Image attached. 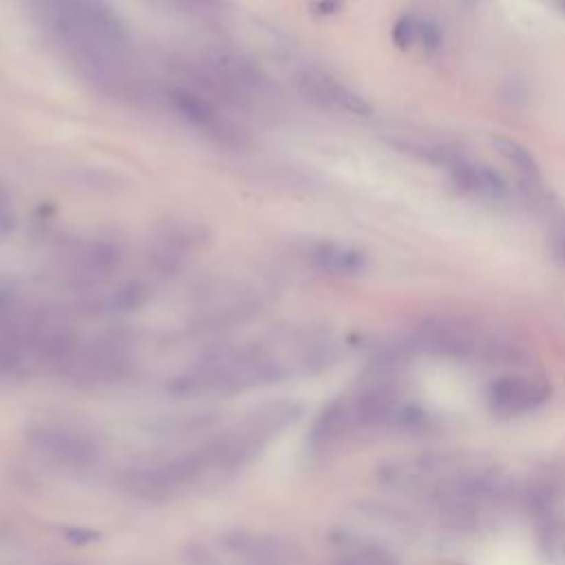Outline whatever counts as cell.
Returning <instances> with one entry per match:
<instances>
[{
    "instance_id": "13",
    "label": "cell",
    "mask_w": 565,
    "mask_h": 565,
    "mask_svg": "<svg viewBox=\"0 0 565 565\" xmlns=\"http://www.w3.org/2000/svg\"><path fill=\"white\" fill-rule=\"evenodd\" d=\"M495 148L497 153L504 157V159L515 166V170L526 179L528 184H535V181H541V168L537 159L532 157V153L526 148V146H521L519 142L515 140H504L499 137L495 140Z\"/></svg>"
},
{
    "instance_id": "18",
    "label": "cell",
    "mask_w": 565,
    "mask_h": 565,
    "mask_svg": "<svg viewBox=\"0 0 565 565\" xmlns=\"http://www.w3.org/2000/svg\"><path fill=\"white\" fill-rule=\"evenodd\" d=\"M552 250H554V254H557V258L565 265V228H561L559 232L552 234Z\"/></svg>"
},
{
    "instance_id": "6",
    "label": "cell",
    "mask_w": 565,
    "mask_h": 565,
    "mask_svg": "<svg viewBox=\"0 0 565 565\" xmlns=\"http://www.w3.org/2000/svg\"><path fill=\"white\" fill-rule=\"evenodd\" d=\"M131 367L129 347L118 338H98L85 342L80 340L78 349L73 351L62 375L78 382L102 384L122 378Z\"/></svg>"
},
{
    "instance_id": "1",
    "label": "cell",
    "mask_w": 565,
    "mask_h": 565,
    "mask_svg": "<svg viewBox=\"0 0 565 565\" xmlns=\"http://www.w3.org/2000/svg\"><path fill=\"white\" fill-rule=\"evenodd\" d=\"M76 71L109 98H137L142 80L131 36L109 0H29Z\"/></svg>"
},
{
    "instance_id": "2",
    "label": "cell",
    "mask_w": 565,
    "mask_h": 565,
    "mask_svg": "<svg viewBox=\"0 0 565 565\" xmlns=\"http://www.w3.org/2000/svg\"><path fill=\"white\" fill-rule=\"evenodd\" d=\"M313 355L316 347L298 336L243 344L217 353L181 375L177 380V391L184 395H228L245 391L282 380L289 375L291 367L309 364Z\"/></svg>"
},
{
    "instance_id": "19",
    "label": "cell",
    "mask_w": 565,
    "mask_h": 565,
    "mask_svg": "<svg viewBox=\"0 0 565 565\" xmlns=\"http://www.w3.org/2000/svg\"><path fill=\"white\" fill-rule=\"evenodd\" d=\"M318 7H320V9H318L320 14H333V12H338L340 0H322V3H320Z\"/></svg>"
},
{
    "instance_id": "9",
    "label": "cell",
    "mask_w": 565,
    "mask_h": 565,
    "mask_svg": "<svg viewBox=\"0 0 565 565\" xmlns=\"http://www.w3.org/2000/svg\"><path fill=\"white\" fill-rule=\"evenodd\" d=\"M296 85H298V91L302 93V98L311 104H316L322 111L355 115V118H369L373 113L371 104L364 100L360 93H355L353 89L344 85V82L329 76L325 71H318V69L300 71L296 78Z\"/></svg>"
},
{
    "instance_id": "4",
    "label": "cell",
    "mask_w": 565,
    "mask_h": 565,
    "mask_svg": "<svg viewBox=\"0 0 565 565\" xmlns=\"http://www.w3.org/2000/svg\"><path fill=\"white\" fill-rule=\"evenodd\" d=\"M164 100L175 113V118H179L188 129L201 133L203 137L223 146V148L239 151L247 144L245 133L236 126L234 120L228 118L223 104H219L214 98L188 85V82L166 87Z\"/></svg>"
},
{
    "instance_id": "16",
    "label": "cell",
    "mask_w": 565,
    "mask_h": 565,
    "mask_svg": "<svg viewBox=\"0 0 565 565\" xmlns=\"http://www.w3.org/2000/svg\"><path fill=\"white\" fill-rule=\"evenodd\" d=\"M417 43L422 45L426 54H435V51L442 47V34H439V27L431 20H420V29H417Z\"/></svg>"
},
{
    "instance_id": "11",
    "label": "cell",
    "mask_w": 565,
    "mask_h": 565,
    "mask_svg": "<svg viewBox=\"0 0 565 565\" xmlns=\"http://www.w3.org/2000/svg\"><path fill=\"white\" fill-rule=\"evenodd\" d=\"M448 170H451L453 184L470 197L490 199V201H501V199L508 197V186L504 177L484 164L453 159L448 162Z\"/></svg>"
},
{
    "instance_id": "12",
    "label": "cell",
    "mask_w": 565,
    "mask_h": 565,
    "mask_svg": "<svg viewBox=\"0 0 565 565\" xmlns=\"http://www.w3.org/2000/svg\"><path fill=\"white\" fill-rule=\"evenodd\" d=\"M311 263L329 276H360L367 269V256L360 250L338 243H320L311 250Z\"/></svg>"
},
{
    "instance_id": "3",
    "label": "cell",
    "mask_w": 565,
    "mask_h": 565,
    "mask_svg": "<svg viewBox=\"0 0 565 565\" xmlns=\"http://www.w3.org/2000/svg\"><path fill=\"white\" fill-rule=\"evenodd\" d=\"M188 85L230 109H256L274 100V85L252 58L230 45L208 47L188 65Z\"/></svg>"
},
{
    "instance_id": "17",
    "label": "cell",
    "mask_w": 565,
    "mask_h": 565,
    "mask_svg": "<svg viewBox=\"0 0 565 565\" xmlns=\"http://www.w3.org/2000/svg\"><path fill=\"white\" fill-rule=\"evenodd\" d=\"M14 225V206L7 188L0 184V236L7 234Z\"/></svg>"
},
{
    "instance_id": "14",
    "label": "cell",
    "mask_w": 565,
    "mask_h": 565,
    "mask_svg": "<svg viewBox=\"0 0 565 565\" xmlns=\"http://www.w3.org/2000/svg\"><path fill=\"white\" fill-rule=\"evenodd\" d=\"M417 29H420V20H417L413 14H404L395 20L391 38L393 45L397 49H411L417 43Z\"/></svg>"
},
{
    "instance_id": "15",
    "label": "cell",
    "mask_w": 565,
    "mask_h": 565,
    "mask_svg": "<svg viewBox=\"0 0 565 565\" xmlns=\"http://www.w3.org/2000/svg\"><path fill=\"white\" fill-rule=\"evenodd\" d=\"M340 565H393V561L375 548H362L351 552L349 557H344Z\"/></svg>"
},
{
    "instance_id": "7",
    "label": "cell",
    "mask_w": 565,
    "mask_h": 565,
    "mask_svg": "<svg viewBox=\"0 0 565 565\" xmlns=\"http://www.w3.org/2000/svg\"><path fill=\"white\" fill-rule=\"evenodd\" d=\"M29 444L40 457L58 466L85 468L98 457L96 442L69 426H38L29 433Z\"/></svg>"
},
{
    "instance_id": "21",
    "label": "cell",
    "mask_w": 565,
    "mask_h": 565,
    "mask_svg": "<svg viewBox=\"0 0 565 565\" xmlns=\"http://www.w3.org/2000/svg\"><path fill=\"white\" fill-rule=\"evenodd\" d=\"M563 9H565V0H563Z\"/></svg>"
},
{
    "instance_id": "8",
    "label": "cell",
    "mask_w": 565,
    "mask_h": 565,
    "mask_svg": "<svg viewBox=\"0 0 565 565\" xmlns=\"http://www.w3.org/2000/svg\"><path fill=\"white\" fill-rule=\"evenodd\" d=\"M203 245V228L184 221H170L157 228L151 239L148 258L159 274H177Z\"/></svg>"
},
{
    "instance_id": "5",
    "label": "cell",
    "mask_w": 565,
    "mask_h": 565,
    "mask_svg": "<svg viewBox=\"0 0 565 565\" xmlns=\"http://www.w3.org/2000/svg\"><path fill=\"white\" fill-rule=\"evenodd\" d=\"M124 265V247L113 239H85L62 254V276L76 287H100Z\"/></svg>"
},
{
    "instance_id": "20",
    "label": "cell",
    "mask_w": 565,
    "mask_h": 565,
    "mask_svg": "<svg viewBox=\"0 0 565 565\" xmlns=\"http://www.w3.org/2000/svg\"><path fill=\"white\" fill-rule=\"evenodd\" d=\"M462 3H464L466 7H475V5H477V0H462Z\"/></svg>"
},
{
    "instance_id": "10",
    "label": "cell",
    "mask_w": 565,
    "mask_h": 565,
    "mask_svg": "<svg viewBox=\"0 0 565 565\" xmlns=\"http://www.w3.org/2000/svg\"><path fill=\"white\" fill-rule=\"evenodd\" d=\"M550 397V386L537 378L526 375H506L493 382L488 393V400L493 411L499 417H517L530 413L546 404Z\"/></svg>"
}]
</instances>
